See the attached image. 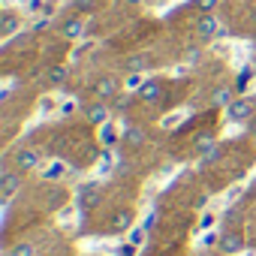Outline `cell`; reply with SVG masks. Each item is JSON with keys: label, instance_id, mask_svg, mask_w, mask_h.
I'll return each instance as SVG.
<instances>
[{"label": "cell", "instance_id": "obj_15", "mask_svg": "<svg viewBox=\"0 0 256 256\" xmlns=\"http://www.w3.org/2000/svg\"><path fill=\"white\" fill-rule=\"evenodd\" d=\"M145 66H148V58H145V54L126 58V70H130V72H139V70H145Z\"/></svg>", "mask_w": 256, "mask_h": 256}, {"label": "cell", "instance_id": "obj_6", "mask_svg": "<svg viewBox=\"0 0 256 256\" xmlns=\"http://www.w3.org/2000/svg\"><path fill=\"white\" fill-rule=\"evenodd\" d=\"M84 118H88L94 126H102V124L108 120V106H106V100H94V102H88V106H84Z\"/></svg>", "mask_w": 256, "mask_h": 256}, {"label": "cell", "instance_id": "obj_3", "mask_svg": "<svg viewBox=\"0 0 256 256\" xmlns=\"http://www.w3.org/2000/svg\"><path fill=\"white\" fill-rule=\"evenodd\" d=\"M18 187H22V172L18 169H4L0 172V199L4 202H10L18 193Z\"/></svg>", "mask_w": 256, "mask_h": 256}, {"label": "cell", "instance_id": "obj_8", "mask_svg": "<svg viewBox=\"0 0 256 256\" xmlns=\"http://www.w3.org/2000/svg\"><path fill=\"white\" fill-rule=\"evenodd\" d=\"M145 142H148L145 126H139V124H130V126H126V133H124V145L130 148V151H139Z\"/></svg>", "mask_w": 256, "mask_h": 256}, {"label": "cell", "instance_id": "obj_24", "mask_svg": "<svg viewBox=\"0 0 256 256\" xmlns=\"http://www.w3.org/2000/svg\"><path fill=\"white\" fill-rule=\"evenodd\" d=\"M124 4H126V6H142L145 0H124Z\"/></svg>", "mask_w": 256, "mask_h": 256}, {"label": "cell", "instance_id": "obj_7", "mask_svg": "<svg viewBox=\"0 0 256 256\" xmlns=\"http://www.w3.org/2000/svg\"><path fill=\"white\" fill-rule=\"evenodd\" d=\"M226 112H229V120L241 124V120H250L253 118V102L241 96V100H232V106H226Z\"/></svg>", "mask_w": 256, "mask_h": 256}, {"label": "cell", "instance_id": "obj_20", "mask_svg": "<svg viewBox=\"0 0 256 256\" xmlns=\"http://www.w3.org/2000/svg\"><path fill=\"white\" fill-rule=\"evenodd\" d=\"M136 247H139V244H133V241H130V244H120L118 256H136Z\"/></svg>", "mask_w": 256, "mask_h": 256}, {"label": "cell", "instance_id": "obj_18", "mask_svg": "<svg viewBox=\"0 0 256 256\" xmlns=\"http://www.w3.org/2000/svg\"><path fill=\"white\" fill-rule=\"evenodd\" d=\"M199 12H214L217 10V0H193Z\"/></svg>", "mask_w": 256, "mask_h": 256}, {"label": "cell", "instance_id": "obj_25", "mask_svg": "<svg viewBox=\"0 0 256 256\" xmlns=\"http://www.w3.org/2000/svg\"><path fill=\"white\" fill-rule=\"evenodd\" d=\"M196 256H211V253H208V250H202V253H196Z\"/></svg>", "mask_w": 256, "mask_h": 256}, {"label": "cell", "instance_id": "obj_10", "mask_svg": "<svg viewBox=\"0 0 256 256\" xmlns=\"http://www.w3.org/2000/svg\"><path fill=\"white\" fill-rule=\"evenodd\" d=\"M94 90H96V100H108V96L118 94V78H114V76H102V78L94 84Z\"/></svg>", "mask_w": 256, "mask_h": 256}, {"label": "cell", "instance_id": "obj_19", "mask_svg": "<svg viewBox=\"0 0 256 256\" xmlns=\"http://www.w3.org/2000/svg\"><path fill=\"white\" fill-rule=\"evenodd\" d=\"M214 160H220V151H217V148H208V151L202 154V163L208 166V163H214Z\"/></svg>", "mask_w": 256, "mask_h": 256}, {"label": "cell", "instance_id": "obj_9", "mask_svg": "<svg viewBox=\"0 0 256 256\" xmlns=\"http://www.w3.org/2000/svg\"><path fill=\"white\" fill-rule=\"evenodd\" d=\"M100 184H84L82 190H78V205H82V211H90L96 202H100Z\"/></svg>", "mask_w": 256, "mask_h": 256}, {"label": "cell", "instance_id": "obj_4", "mask_svg": "<svg viewBox=\"0 0 256 256\" xmlns=\"http://www.w3.org/2000/svg\"><path fill=\"white\" fill-rule=\"evenodd\" d=\"M220 250L223 253H241L244 250V232H238V229H226L223 235H220Z\"/></svg>", "mask_w": 256, "mask_h": 256}, {"label": "cell", "instance_id": "obj_16", "mask_svg": "<svg viewBox=\"0 0 256 256\" xmlns=\"http://www.w3.org/2000/svg\"><path fill=\"white\" fill-rule=\"evenodd\" d=\"M48 82L52 84H64L66 82V66H52L48 70Z\"/></svg>", "mask_w": 256, "mask_h": 256}, {"label": "cell", "instance_id": "obj_11", "mask_svg": "<svg viewBox=\"0 0 256 256\" xmlns=\"http://www.w3.org/2000/svg\"><path fill=\"white\" fill-rule=\"evenodd\" d=\"M108 223H112V226H108L112 232H124V229H130V226H133V211H126V208H124V211H114V214L108 217Z\"/></svg>", "mask_w": 256, "mask_h": 256}, {"label": "cell", "instance_id": "obj_2", "mask_svg": "<svg viewBox=\"0 0 256 256\" xmlns=\"http://www.w3.org/2000/svg\"><path fill=\"white\" fill-rule=\"evenodd\" d=\"M36 166H40V151H36V148H18V151L12 154V169H18L22 175L34 172Z\"/></svg>", "mask_w": 256, "mask_h": 256}, {"label": "cell", "instance_id": "obj_22", "mask_svg": "<svg viewBox=\"0 0 256 256\" xmlns=\"http://www.w3.org/2000/svg\"><path fill=\"white\" fill-rule=\"evenodd\" d=\"M199 58H202V52H199V48H187V60H190V64H196Z\"/></svg>", "mask_w": 256, "mask_h": 256}, {"label": "cell", "instance_id": "obj_13", "mask_svg": "<svg viewBox=\"0 0 256 256\" xmlns=\"http://www.w3.org/2000/svg\"><path fill=\"white\" fill-rule=\"evenodd\" d=\"M232 94H235V88L220 84V88H214V90H211V102H214V106H232V100H235Z\"/></svg>", "mask_w": 256, "mask_h": 256}, {"label": "cell", "instance_id": "obj_12", "mask_svg": "<svg viewBox=\"0 0 256 256\" xmlns=\"http://www.w3.org/2000/svg\"><path fill=\"white\" fill-rule=\"evenodd\" d=\"M16 30H18V16L6 10L4 16H0V36H4V40H6V36H12Z\"/></svg>", "mask_w": 256, "mask_h": 256}, {"label": "cell", "instance_id": "obj_21", "mask_svg": "<svg viewBox=\"0 0 256 256\" xmlns=\"http://www.w3.org/2000/svg\"><path fill=\"white\" fill-rule=\"evenodd\" d=\"M72 6H76V10H84V12H88V10H94V6H96V0H72Z\"/></svg>", "mask_w": 256, "mask_h": 256}, {"label": "cell", "instance_id": "obj_17", "mask_svg": "<svg viewBox=\"0 0 256 256\" xmlns=\"http://www.w3.org/2000/svg\"><path fill=\"white\" fill-rule=\"evenodd\" d=\"M10 256H36V247L34 244H16L10 250Z\"/></svg>", "mask_w": 256, "mask_h": 256}, {"label": "cell", "instance_id": "obj_23", "mask_svg": "<svg viewBox=\"0 0 256 256\" xmlns=\"http://www.w3.org/2000/svg\"><path fill=\"white\" fill-rule=\"evenodd\" d=\"M211 223H214V214H205V217H202V223H199V226H202V229H208V226H211Z\"/></svg>", "mask_w": 256, "mask_h": 256}, {"label": "cell", "instance_id": "obj_5", "mask_svg": "<svg viewBox=\"0 0 256 256\" xmlns=\"http://www.w3.org/2000/svg\"><path fill=\"white\" fill-rule=\"evenodd\" d=\"M142 102H160L163 100V82L160 78H145V84L136 90Z\"/></svg>", "mask_w": 256, "mask_h": 256}, {"label": "cell", "instance_id": "obj_14", "mask_svg": "<svg viewBox=\"0 0 256 256\" xmlns=\"http://www.w3.org/2000/svg\"><path fill=\"white\" fill-rule=\"evenodd\" d=\"M82 30H84L82 18H66V22L60 24V34H64L66 40H78V36H82Z\"/></svg>", "mask_w": 256, "mask_h": 256}, {"label": "cell", "instance_id": "obj_26", "mask_svg": "<svg viewBox=\"0 0 256 256\" xmlns=\"http://www.w3.org/2000/svg\"><path fill=\"white\" fill-rule=\"evenodd\" d=\"M253 133H256V124H253Z\"/></svg>", "mask_w": 256, "mask_h": 256}, {"label": "cell", "instance_id": "obj_1", "mask_svg": "<svg viewBox=\"0 0 256 256\" xmlns=\"http://www.w3.org/2000/svg\"><path fill=\"white\" fill-rule=\"evenodd\" d=\"M217 34H220V18H217L214 12H202L199 22H196V40H199V42H208V40H214Z\"/></svg>", "mask_w": 256, "mask_h": 256}]
</instances>
